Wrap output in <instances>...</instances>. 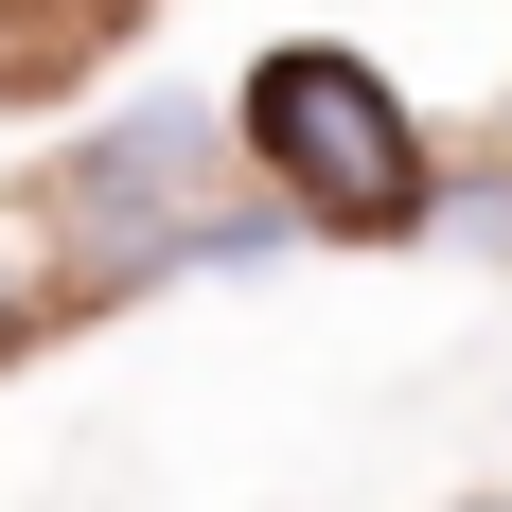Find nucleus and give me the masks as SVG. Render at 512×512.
I'll return each instance as SVG.
<instances>
[{
    "mask_svg": "<svg viewBox=\"0 0 512 512\" xmlns=\"http://www.w3.org/2000/svg\"><path fill=\"white\" fill-rule=\"evenodd\" d=\"M0 336H18V265H0Z\"/></svg>",
    "mask_w": 512,
    "mask_h": 512,
    "instance_id": "3",
    "label": "nucleus"
},
{
    "mask_svg": "<svg viewBox=\"0 0 512 512\" xmlns=\"http://www.w3.org/2000/svg\"><path fill=\"white\" fill-rule=\"evenodd\" d=\"M230 142L265 159V212H301V230H336V248H407L424 195H442V159H424L407 89H389L354 36H283V53H248Z\"/></svg>",
    "mask_w": 512,
    "mask_h": 512,
    "instance_id": "1",
    "label": "nucleus"
},
{
    "mask_svg": "<svg viewBox=\"0 0 512 512\" xmlns=\"http://www.w3.org/2000/svg\"><path fill=\"white\" fill-rule=\"evenodd\" d=\"M212 159H230V124H212L195 89H159V106H124V124H89V142H53V212L89 230V248H71V301L142 283V265H195Z\"/></svg>",
    "mask_w": 512,
    "mask_h": 512,
    "instance_id": "2",
    "label": "nucleus"
},
{
    "mask_svg": "<svg viewBox=\"0 0 512 512\" xmlns=\"http://www.w3.org/2000/svg\"><path fill=\"white\" fill-rule=\"evenodd\" d=\"M477 512H512V495H477Z\"/></svg>",
    "mask_w": 512,
    "mask_h": 512,
    "instance_id": "4",
    "label": "nucleus"
}]
</instances>
